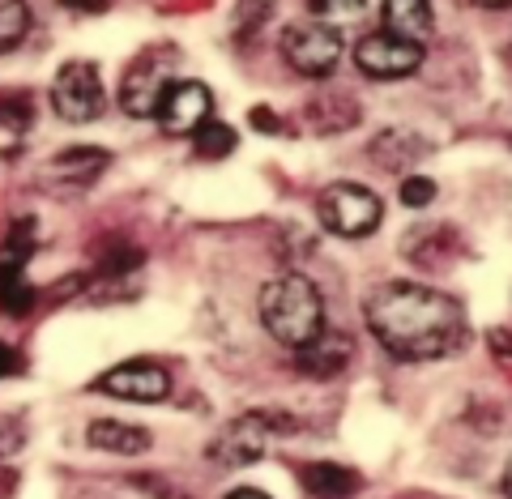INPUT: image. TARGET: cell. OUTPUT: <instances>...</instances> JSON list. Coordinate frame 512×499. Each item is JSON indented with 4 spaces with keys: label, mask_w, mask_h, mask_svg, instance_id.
I'll return each mask as SVG.
<instances>
[{
    "label": "cell",
    "mask_w": 512,
    "mask_h": 499,
    "mask_svg": "<svg viewBox=\"0 0 512 499\" xmlns=\"http://www.w3.org/2000/svg\"><path fill=\"white\" fill-rule=\"evenodd\" d=\"M367 329L376 342L406 363L448 359L466 346V312L444 291L423 282H384L367 299Z\"/></svg>",
    "instance_id": "1"
},
{
    "label": "cell",
    "mask_w": 512,
    "mask_h": 499,
    "mask_svg": "<svg viewBox=\"0 0 512 499\" xmlns=\"http://www.w3.org/2000/svg\"><path fill=\"white\" fill-rule=\"evenodd\" d=\"M256 308H261L265 329L291 350H303L325 333V299L303 273H282V278L265 282Z\"/></svg>",
    "instance_id": "2"
},
{
    "label": "cell",
    "mask_w": 512,
    "mask_h": 499,
    "mask_svg": "<svg viewBox=\"0 0 512 499\" xmlns=\"http://www.w3.org/2000/svg\"><path fill=\"white\" fill-rule=\"evenodd\" d=\"M320 222H325V231L342 235V239H363L372 235L380 227L384 218V205L372 188L363 184H329L325 192H320Z\"/></svg>",
    "instance_id": "3"
},
{
    "label": "cell",
    "mask_w": 512,
    "mask_h": 499,
    "mask_svg": "<svg viewBox=\"0 0 512 499\" xmlns=\"http://www.w3.org/2000/svg\"><path fill=\"white\" fill-rule=\"evenodd\" d=\"M282 56L303 77H329L342 60V30L325 22H303L282 35Z\"/></svg>",
    "instance_id": "4"
},
{
    "label": "cell",
    "mask_w": 512,
    "mask_h": 499,
    "mask_svg": "<svg viewBox=\"0 0 512 499\" xmlns=\"http://www.w3.org/2000/svg\"><path fill=\"white\" fill-rule=\"evenodd\" d=\"M103 77L94 64H82V60H73V64H64V69L56 73V82H52V107H56V116L60 120H69V124H86V120H99L103 116Z\"/></svg>",
    "instance_id": "5"
},
{
    "label": "cell",
    "mask_w": 512,
    "mask_h": 499,
    "mask_svg": "<svg viewBox=\"0 0 512 499\" xmlns=\"http://www.w3.org/2000/svg\"><path fill=\"white\" fill-rule=\"evenodd\" d=\"M295 423H286V418L278 414H269V410H252L244 418H235V423L222 427V436L214 440V461L222 465H252V461H261L265 457V444L274 431H291Z\"/></svg>",
    "instance_id": "6"
},
{
    "label": "cell",
    "mask_w": 512,
    "mask_h": 499,
    "mask_svg": "<svg viewBox=\"0 0 512 499\" xmlns=\"http://www.w3.org/2000/svg\"><path fill=\"white\" fill-rule=\"evenodd\" d=\"M355 64H359L363 77H372V82H393V77H410L414 69H419V64H423V47L376 30V35L359 39Z\"/></svg>",
    "instance_id": "7"
},
{
    "label": "cell",
    "mask_w": 512,
    "mask_h": 499,
    "mask_svg": "<svg viewBox=\"0 0 512 499\" xmlns=\"http://www.w3.org/2000/svg\"><path fill=\"white\" fill-rule=\"evenodd\" d=\"M171 90V64L167 56H141L133 69L124 73L120 82V107L128 111V116L146 120L158 111V103H163V94Z\"/></svg>",
    "instance_id": "8"
},
{
    "label": "cell",
    "mask_w": 512,
    "mask_h": 499,
    "mask_svg": "<svg viewBox=\"0 0 512 499\" xmlns=\"http://www.w3.org/2000/svg\"><path fill=\"white\" fill-rule=\"evenodd\" d=\"M214 94L205 82H171V90L158 103V124L167 137H192L197 128L210 120Z\"/></svg>",
    "instance_id": "9"
},
{
    "label": "cell",
    "mask_w": 512,
    "mask_h": 499,
    "mask_svg": "<svg viewBox=\"0 0 512 499\" xmlns=\"http://www.w3.org/2000/svg\"><path fill=\"white\" fill-rule=\"evenodd\" d=\"M94 389L111 393V397H124V401H163L171 393V376L158 363L133 359V363H120V367H111L107 376H99Z\"/></svg>",
    "instance_id": "10"
},
{
    "label": "cell",
    "mask_w": 512,
    "mask_h": 499,
    "mask_svg": "<svg viewBox=\"0 0 512 499\" xmlns=\"http://www.w3.org/2000/svg\"><path fill=\"white\" fill-rule=\"evenodd\" d=\"M107 167H111L107 150H86V146L64 150V154H56L52 163L43 167V188H52V192H82V188H90L94 180H99Z\"/></svg>",
    "instance_id": "11"
},
{
    "label": "cell",
    "mask_w": 512,
    "mask_h": 499,
    "mask_svg": "<svg viewBox=\"0 0 512 499\" xmlns=\"http://www.w3.org/2000/svg\"><path fill=\"white\" fill-rule=\"evenodd\" d=\"M350 359H355V346H350V337L346 333H333V329H325L316 342L295 350V367H299L303 376H312V380L342 376Z\"/></svg>",
    "instance_id": "12"
},
{
    "label": "cell",
    "mask_w": 512,
    "mask_h": 499,
    "mask_svg": "<svg viewBox=\"0 0 512 499\" xmlns=\"http://www.w3.org/2000/svg\"><path fill=\"white\" fill-rule=\"evenodd\" d=\"M86 440L94 448H103V453H120V457H141L154 444L146 427L116 423V418H99V423H90L86 427Z\"/></svg>",
    "instance_id": "13"
},
{
    "label": "cell",
    "mask_w": 512,
    "mask_h": 499,
    "mask_svg": "<svg viewBox=\"0 0 512 499\" xmlns=\"http://www.w3.org/2000/svg\"><path fill=\"white\" fill-rule=\"evenodd\" d=\"M431 5H423V0H389L384 5V35L393 39H406V43H419L431 35Z\"/></svg>",
    "instance_id": "14"
},
{
    "label": "cell",
    "mask_w": 512,
    "mask_h": 499,
    "mask_svg": "<svg viewBox=\"0 0 512 499\" xmlns=\"http://www.w3.org/2000/svg\"><path fill=\"white\" fill-rule=\"evenodd\" d=\"M423 154H427L423 137L419 133H406V128H389V133H380L372 141V163L384 167V171H406V167L419 163Z\"/></svg>",
    "instance_id": "15"
},
{
    "label": "cell",
    "mask_w": 512,
    "mask_h": 499,
    "mask_svg": "<svg viewBox=\"0 0 512 499\" xmlns=\"http://www.w3.org/2000/svg\"><path fill=\"white\" fill-rule=\"evenodd\" d=\"M303 487H308L316 499H350L359 491V474L346 470V465H329V461H312L303 465Z\"/></svg>",
    "instance_id": "16"
},
{
    "label": "cell",
    "mask_w": 512,
    "mask_h": 499,
    "mask_svg": "<svg viewBox=\"0 0 512 499\" xmlns=\"http://www.w3.org/2000/svg\"><path fill=\"white\" fill-rule=\"evenodd\" d=\"M30 30V9L22 0H0V52H13Z\"/></svg>",
    "instance_id": "17"
},
{
    "label": "cell",
    "mask_w": 512,
    "mask_h": 499,
    "mask_svg": "<svg viewBox=\"0 0 512 499\" xmlns=\"http://www.w3.org/2000/svg\"><path fill=\"white\" fill-rule=\"evenodd\" d=\"M192 146H197L201 158H222V154L235 150V128L218 124V120H205L197 133H192Z\"/></svg>",
    "instance_id": "18"
},
{
    "label": "cell",
    "mask_w": 512,
    "mask_h": 499,
    "mask_svg": "<svg viewBox=\"0 0 512 499\" xmlns=\"http://www.w3.org/2000/svg\"><path fill=\"white\" fill-rule=\"evenodd\" d=\"M30 120H35L30 94H0V128L5 133H26Z\"/></svg>",
    "instance_id": "19"
},
{
    "label": "cell",
    "mask_w": 512,
    "mask_h": 499,
    "mask_svg": "<svg viewBox=\"0 0 512 499\" xmlns=\"http://www.w3.org/2000/svg\"><path fill=\"white\" fill-rule=\"evenodd\" d=\"M431 201H436V184H431L427 175H406V180H402V205L423 209Z\"/></svg>",
    "instance_id": "20"
},
{
    "label": "cell",
    "mask_w": 512,
    "mask_h": 499,
    "mask_svg": "<svg viewBox=\"0 0 512 499\" xmlns=\"http://www.w3.org/2000/svg\"><path fill=\"white\" fill-rule=\"evenodd\" d=\"M312 13L325 26H333V22H346V18H363L367 5H363V0H355V5H329V0H312Z\"/></svg>",
    "instance_id": "21"
},
{
    "label": "cell",
    "mask_w": 512,
    "mask_h": 499,
    "mask_svg": "<svg viewBox=\"0 0 512 499\" xmlns=\"http://www.w3.org/2000/svg\"><path fill=\"white\" fill-rule=\"evenodd\" d=\"M22 448V423L0 414V457H13Z\"/></svg>",
    "instance_id": "22"
},
{
    "label": "cell",
    "mask_w": 512,
    "mask_h": 499,
    "mask_svg": "<svg viewBox=\"0 0 512 499\" xmlns=\"http://www.w3.org/2000/svg\"><path fill=\"white\" fill-rule=\"evenodd\" d=\"M22 372V354L0 342V380H9V376H18Z\"/></svg>",
    "instance_id": "23"
},
{
    "label": "cell",
    "mask_w": 512,
    "mask_h": 499,
    "mask_svg": "<svg viewBox=\"0 0 512 499\" xmlns=\"http://www.w3.org/2000/svg\"><path fill=\"white\" fill-rule=\"evenodd\" d=\"M227 499H269L265 491H252V487H239V491H231Z\"/></svg>",
    "instance_id": "24"
},
{
    "label": "cell",
    "mask_w": 512,
    "mask_h": 499,
    "mask_svg": "<svg viewBox=\"0 0 512 499\" xmlns=\"http://www.w3.org/2000/svg\"><path fill=\"white\" fill-rule=\"evenodd\" d=\"M500 487H504V495L512 499V457H508V465H504V478H500Z\"/></svg>",
    "instance_id": "25"
}]
</instances>
